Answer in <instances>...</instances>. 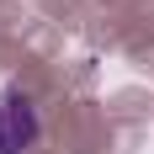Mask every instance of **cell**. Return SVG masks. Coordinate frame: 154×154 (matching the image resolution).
<instances>
[{"instance_id": "obj_1", "label": "cell", "mask_w": 154, "mask_h": 154, "mask_svg": "<svg viewBox=\"0 0 154 154\" xmlns=\"http://www.w3.org/2000/svg\"><path fill=\"white\" fill-rule=\"evenodd\" d=\"M37 133H43V122H37L32 96L0 91V154H27L37 143Z\"/></svg>"}]
</instances>
